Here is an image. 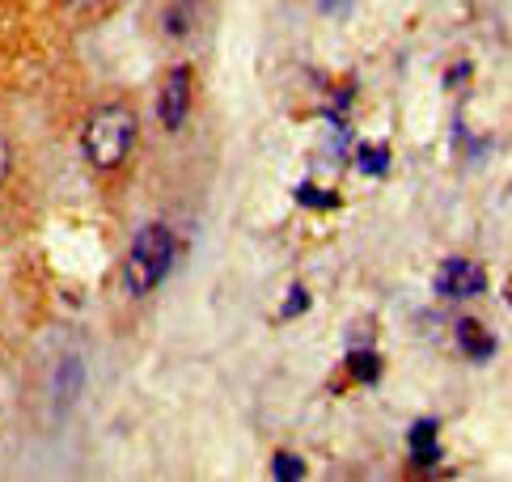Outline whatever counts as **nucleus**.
<instances>
[{
    "instance_id": "1",
    "label": "nucleus",
    "mask_w": 512,
    "mask_h": 482,
    "mask_svg": "<svg viewBox=\"0 0 512 482\" xmlns=\"http://www.w3.org/2000/svg\"><path fill=\"white\" fill-rule=\"evenodd\" d=\"M136 144V115L127 106H98L81 127V153L94 170H119Z\"/></svg>"
},
{
    "instance_id": "2",
    "label": "nucleus",
    "mask_w": 512,
    "mask_h": 482,
    "mask_svg": "<svg viewBox=\"0 0 512 482\" xmlns=\"http://www.w3.org/2000/svg\"><path fill=\"white\" fill-rule=\"evenodd\" d=\"M174 254H178V241L166 225H144L123 258V280L132 288V296H149L161 280H166L170 267H174Z\"/></svg>"
},
{
    "instance_id": "3",
    "label": "nucleus",
    "mask_w": 512,
    "mask_h": 482,
    "mask_svg": "<svg viewBox=\"0 0 512 482\" xmlns=\"http://www.w3.org/2000/svg\"><path fill=\"white\" fill-rule=\"evenodd\" d=\"M436 292H441L445 301H470V296L487 292V271L479 263H470V258H449V263L436 271Z\"/></svg>"
},
{
    "instance_id": "4",
    "label": "nucleus",
    "mask_w": 512,
    "mask_h": 482,
    "mask_svg": "<svg viewBox=\"0 0 512 482\" xmlns=\"http://www.w3.org/2000/svg\"><path fill=\"white\" fill-rule=\"evenodd\" d=\"M187 110H191V72L187 68H174L166 85H161V98H157V115L166 132H178L187 123Z\"/></svg>"
},
{
    "instance_id": "5",
    "label": "nucleus",
    "mask_w": 512,
    "mask_h": 482,
    "mask_svg": "<svg viewBox=\"0 0 512 482\" xmlns=\"http://www.w3.org/2000/svg\"><path fill=\"white\" fill-rule=\"evenodd\" d=\"M411 461L415 466H436L441 461V440H436V423L424 419V423H415L411 428Z\"/></svg>"
},
{
    "instance_id": "6",
    "label": "nucleus",
    "mask_w": 512,
    "mask_h": 482,
    "mask_svg": "<svg viewBox=\"0 0 512 482\" xmlns=\"http://www.w3.org/2000/svg\"><path fill=\"white\" fill-rule=\"evenodd\" d=\"M457 343H462V351H466L470 360H487L491 351H496V339H491L474 318H462V322H457Z\"/></svg>"
},
{
    "instance_id": "7",
    "label": "nucleus",
    "mask_w": 512,
    "mask_h": 482,
    "mask_svg": "<svg viewBox=\"0 0 512 482\" xmlns=\"http://www.w3.org/2000/svg\"><path fill=\"white\" fill-rule=\"evenodd\" d=\"M356 170L369 174V178H381L390 170V148L386 144H360L356 148Z\"/></svg>"
},
{
    "instance_id": "8",
    "label": "nucleus",
    "mask_w": 512,
    "mask_h": 482,
    "mask_svg": "<svg viewBox=\"0 0 512 482\" xmlns=\"http://www.w3.org/2000/svg\"><path fill=\"white\" fill-rule=\"evenodd\" d=\"M347 373H352L356 381H364V385H373L381 377V360L373 356V351H352V356H347Z\"/></svg>"
},
{
    "instance_id": "9",
    "label": "nucleus",
    "mask_w": 512,
    "mask_h": 482,
    "mask_svg": "<svg viewBox=\"0 0 512 482\" xmlns=\"http://www.w3.org/2000/svg\"><path fill=\"white\" fill-rule=\"evenodd\" d=\"M271 474H276L280 482H301V478H305V466H301L297 453H280L276 466H271Z\"/></svg>"
},
{
    "instance_id": "10",
    "label": "nucleus",
    "mask_w": 512,
    "mask_h": 482,
    "mask_svg": "<svg viewBox=\"0 0 512 482\" xmlns=\"http://www.w3.org/2000/svg\"><path fill=\"white\" fill-rule=\"evenodd\" d=\"M305 305H309V292L305 288H292V296H288V301H284V318H297V313H305Z\"/></svg>"
},
{
    "instance_id": "11",
    "label": "nucleus",
    "mask_w": 512,
    "mask_h": 482,
    "mask_svg": "<svg viewBox=\"0 0 512 482\" xmlns=\"http://www.w3.org/2000/svg\"><path fill=\"white\" fill-rule=\"evenodd\" d=\"M9 174H13V148H9L5 136H0V187L9 182Z\"/></svg>"
},
{
    "instance_id": "12",
    "label": "nucleus",
    "mask_w": 512,
    "mask_h": 482,
    "mask_svg": "<svg viewBox=\"0 0 512 482\" xmlns=\"http://www.w3.org/2000/svg\"><path fill=\"white\" fill-rule=\"evenodd\" d=\"M301 203H318V208H335V195H314V187H301Z\"/></svg>"
},
{
    "instance_id": "13",
    "label": "nucleus",
    "mask_w": 512,
    "mask_h": 482,
    "mask_svg": "<svg viewBox=\"0 0 512 482\" xmlns=\"http://www.w3.org/2000/svg\"><path fill=\"white\" fill-rule=\"evenodd\" d=\"M347 5H352V0H318V9H322V13H343Z\"/></svg>"
},
{
    "instance_id": "14",
    "label": "nucleus",
    "mask_w": 512,
    "mask_h": 482,
    "mask_svg": "<svg viewBox=\"0 0 512 482\" xmlns=\"http://www.w3.org/2000/svg\"><path fill=\"white\" fill-rule=\"evenodd\" d=\"M68 5H81V9H89V5H102V0H68Z\"/></svg>"
}]
</instances>
